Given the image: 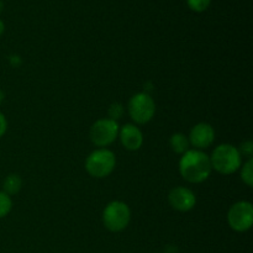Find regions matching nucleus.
<instances>
[{"mask_svg":"<svg viewBox=\"0 0 253 253\" xmlns=\"http://www.w3.org/2000/svg\"><path fill=\"white\" fill-rule=\"evenodd\" d=\"M124 111H125V109H124V105L121 103H113L110 106H109V119H111V120L114 121H118L119 119L123 118L124 115Z\"/></svg>","mask_w":253,"mask_h":253,"instance_id":"obj_15","label":"nucleus"},{"mask_svg":"<svg viewBox=\"0 0 253 253\" xmlns=\"http://www.w3.org/2000/svg\"><path fill=\"white\" fill-rule=\"evenodd\" d=\"M6 130H7L6 118H5L4 114H2L1 111H0V137H2V136L5 135Z\"/></svg>","mask_w":253,"mask_h":253,"instance_id":"obj_18","label":"nucleus"},{"mask_svg":"<svg viewBox=\"0 0 253 253\" xmlns=\"http://www.w3.org/2000/svg\"><path fill=\"white\" fill-rule=\"evenodd\" d=\"M2 10H4V2H2L1 0H0V14H1V12H2Z\"/></svg>","mask_w":253,"mask_h":253,"instance_id":"obj_21","label":"nucleus"},{"mask_svg":"<svg viewBox=\"0 0 253 253\" xmlns=\"http://www.w3.org/2000/svg\"><path fill=\"white\" fill-rule=\"evenodd\" d=\"M169 145L170 148L173 150V152L178 153V155H183V153H185L187 151H189L190 143L184 133L177 132L173 133V135L170 136Z\"/></svg>","mask_w":253,"mask_h":253,"instance_id":"obj_11","label":"nucleus"},{"mask_svg":"<svg viewBox=\"0 0 253 253\" xmlns=\"http://www.w3.org/2000/svg\"><path fill=\"white\" fill-rule=\"evenodd\" d=\"M210 157L200 150H189L179 161L180 175L189 183H203L211 174Z\"/></svg>","mask_w":253,"mask_h":253,"instance_id":"obj_1","label":"nucleus"},{"mask_svg":"<svg viewBox=\"0 0 253 253\" xmlns=\"http://www.w3.org/2000/svg\"><path fill=\"white\" fill-rule=\"evenodd\" d=\"M119 126L118 121H114L111 119H99L91 125L89 131V137L93 145L98 147H106L115 142L119 137Z\"/></svg>","mask_w":253,"mask_h":253,"instance_id":"obj_6","label":"nucleus"},{"mask_svg":"<svg viewBox=\"0 0 253 253\" xmlns=\"http://www.w3.org/2000/svg\"><path fill=\"white\" fill-rule=\"evenodd\" d=\"M119 137L126 150L138 151L142 147L143 133L135 124H126L123 127H120Z\"/></svg>","mask_w":253,"mask_h":253,"instance_id":"obj_10","label":"nucleus"},{"mask_svg":"<svg viewBox=\"0 0 253 253\" xmlns=\"http://www.w3.org/2000/svg\"><path fill=\"white\" fill-rule=\"evenodd\" d=\"M239 152L240 155H244L246 156V157L249 158H252L253 156V143L251 141H246V142L241 143V146H240L239 148Z\"/></svg>","mask_w":253,"mask_h":253,"instance_id":"obj_17","label":"nucleus"},{"mask_svg":"<svg viewBox=\"0 0 253 253\" xmlns=\"http://www.w3.org/2000/svg\"><path fill=\"white\" fill-rule=\"evenodd\" d=\"M116 166L115 153L106 148L93 151L85 160V170L94 178H105L113 173Z\"/></svg>","mask_w":253,"mask_h":253,"instance_id":"obj_3","label":"nucleus"},{"mask_svg":"<svg viewBox=\"0 0 253 253\" xmlns=\"http://www.w3.org/2000/svg\"><path fill=\"white\" fill-rule=\"evenodd\" d=\"M241 179L247 187H253V158H249L241 169Z\"/></svg>","mask_w":253,"mask_h":253,"instance_id":"obj_13","label":"nucleus"},{"mask_svg":"<svg viewBox=\"0 0 253 253\" xmlns=\"http://www.w3.org/2000/svg\"><path fill=\"white\" fill-rule=\"evenodd\" d=\"M4 30H5V25L4 22H2V20H0V36L4 34Z\"/></svg>","mask_w":253,"mask_h":253,"instance_id":"obj_19","label":"nucleus"},{"mask_svg":"<svg viewBox=\"0 0 253 253\" xmlns=\"http://www.w3.org/2000/svg\"><path fill=\"white\" fill-rule=\"evenodd\" d=\"M2 101H4V93H2V90L0 89V104H1Z\"/></svg>","mask_w":253,"mask_h":253,"instance_id":"obj_20","label":"nucleus"},{"mask_svg":"<svg viewBox=\"0 0 253 253\" xmlns=\"http://www.w3.org/2000/svg\"><path fill=\"white\" fill-rule=\"evenodd\" d=\"M128 114L137 125L150 123L156 113V104L152 96L147 93H137L131 96L127 105Z\"/></svg>","mask_w":253,"mask_h":253,"instance_id":"obj_5","label":"nucleus"},{"mask_svg":"<svg viewBox=\"0 0 253 253\" xmlns=\"http://www.w3.org/2000/svg\"><path fill=\"white\" fill-rule=\"evenodd\" d=\"M210 162L212 169L220 174L229 175L240 169L242 165V156L240 155L237 147L230 143H222L212 151Z\"/></svg>","mask_w":253,"mask_h":253,"instance_id":"obj_2","label":"nucleus"},{"mask_svg":"<svg viewBox=\"0 0 253 253\" xmlns=\"http://www.w3.org/2000/svg\"><path fill=\"white\" fill-rule=\"evenodd\" d=\"M131 220L130 208L126 203L115 200L109 203L103 211V224L109 231L120 232L128 226Z\"/></svg>","mask_w":253,"mask_h":253,"instance_id":"obj_4","label":"nucleus"},{"mask_svg":"<svg viewBox=\"0 0 253 253\" xmlns=\"http://www.w3.org/2000/svg\"><path fill=\"white\" fill-rule=\"evenodd\" d=\"M189 143L194 146L195 150H204L210 147L215 140V131L210 124L199 123L190 130Z\"/></svg>","mask_w":253,"mask_h":253,"instance_id":"obj_9","label":"nucleus"},{"mask_svg":"<svg viewBox=\"0 0 253 253\" xmlns=\"http://www.w3.org/2000/svg\"><path fill=\"white\" fill-rule=\"evenodd\" d=\"M168 202L173 209L178 211L187 212L192 210L197 204V197L189 188L177 187L173 188L168 194Z\"/></svg>","mask_w":253,"mask_h":253,"instance_id":"obj_8","label":"nucleus"},{"mask_svg":"<svg viewBox=\"0 0 253 253\" xmlns=\"http://www.w3.org/2000/svg\"><path fill=\"white\" fill-rule=\"evenodd\" d=\"M22 179L17 174H9L2 183V192L7 195H15L21 190Z\"/></svg>","mask_w":253,"mask_h":253,"instance_id":"obj_12","label":"nucleus"},{"mask_svg":"<svg viewBox=\"0 0 253 253\" xmlns=\"http://www.w3.org/2000/svg\"><path fill=\"white\" fill-rule=\"evenodd\" d=\"M211 0H187L188 6L195 12H203L209 7Z\"/></svg>","mask_w":253,"mask_h":253,"instance_id":"obj_16","label":"nucleus"},{"mask_svg":"<svg viewBox=\"0 0 253 253\" xmlns=\"http://www.w3.org/2000/svg\"><path fill=\"white\" fill-rule=\"evenodd\" d=\"M229 226L236 232L249 231L253 225V207L250 202L235 203L227 212Z\"/></svg>","mask_w":253,"mask_h":253,"instance_id":"obj_7","label":"nucleus"},{"mask_svg":"<svg viewBox=\"0 0 253 253\" xmlns=\"http://www.w3.org/2000/svg\"><path fill=\"white\" fill-rule=\"evenodd\" d=\"M12 208V200L10 195L0 190V219H4L5 216L9 215Z\"/></svg>","mask_w":253,"mask_h":253,"instance_id":"obj_14","label":"nucleus"}]
</instances>
